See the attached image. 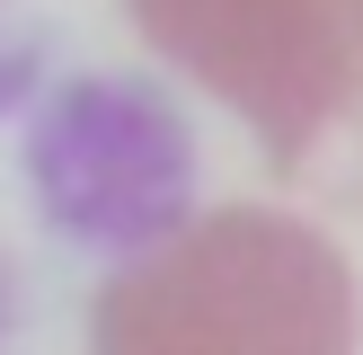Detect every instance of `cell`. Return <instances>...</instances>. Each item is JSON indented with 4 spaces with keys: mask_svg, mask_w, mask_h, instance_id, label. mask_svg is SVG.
<instances>
[{
    "mask_svg": "<svg viewBox=\"0 0 363 355\" xmlns=\"http://www.w3.org/2000/svg\"><path fill=\"white\" fill-rule=\"evenodd\" d=\"M89 355H354V275L311 222L222 204L98 293Z\"/></svg>",
    "mask_w": 363,
    "mask_h": 355,
    "instance_id": "7a4b0ae2",
    "label": "cell"
},
{
    "mask_svg": "<svg viewBox=\"0 0 363 355\" xmlns=\"http://www.w3.org/2000/svg\"><path fill=\"white\" fill-rule=\"evenodd\" d=\"M142 45L248 124L293 195L363 213V0H124Z\"/></svg>",
    "mask_w": 363,
    "mask_h": 355,
    "instance_id": "6da1fadb",
    "label": "cell"
}]
</instances>
